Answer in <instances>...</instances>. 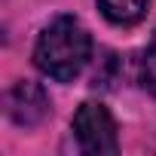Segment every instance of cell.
Wrapping results in <instances>:
<instances>
[{
  "instance_id": "1",
  "label": "cell",
  "mask_w": 156,
  "mask_h": 156,
  "mask_svg": "<svg viewBox=\"0 0 156 156\" xmlns=\"http://www.w3.org/2000/svg\"><path fill=\"white\" fill-rule=\"evenodd\" d=\"M89 55H92V40L86 28L70 16H58L55 22H49L34 46V64L58 83L73 80L89 64Z\"/></svg>"
},
{
  "instance_id": "2",
  "label": "cell",
  "mask_w": 156,
  "mask_h": 156,
  "mask_svg": "<svg viewBox=\"0 0 156 156\" xmlns=\"http://www.w3.org/2000/svg\"><path fill=\"white\" fill-rule=\"evenodd\" d=\"M73 135L86 153L101 156V153H116V147H119L116 122H113L110 110L104 104H95V101L80 104V110L73 113Z\"/></svg>"
},
{
  "instance_id": "3",
  "label": "cell",
  "mask_w": 156,
  "mask_h": 156,
  "mask_svg": "<svg viewBox=\"0 0 156 156\" xmlns=\"http://www.w3.org/2000/svg\"><path fill=\"white\" fill-rule=\"evenodd\" d=\"M46 113H49V98H46V92H43L37 83H28V80H25V83H16V89L9 92V116H12L19 126L31 129V126L43 122Z\"/></svg>"
},
{
  "instance_id": "4",
  "label": "cell",
  "mask_w": 156,
  "mask_h": 156,
  "mask_svg": "<svg viewBox=\"0 0 156 156\" xmlns=\"http://www.w3.org/2000/svg\"><path fill=\"white\" fill-rule=\"evenodd\" d=\"M98 6L107 22L113 25H135L144 19L150 0H98Z\"/></svg>"
},
{
  "instance_id": "5",
  "label": "cell",
  "mask_w": 156,
  "mask_h": 156,
  "mask_svg": "<svg viewBox=\"0 0 156 156\" xmlns=\"http://www.w3.org/2000/svg\"><path fill=\"white\" fill-rule=\"evenodd\" d=\"M141 86L150 95H156V46H150L141 58Z\"/></svg>"
}]
</instances>
